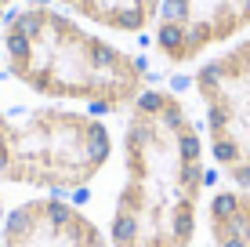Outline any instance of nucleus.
I'll use <instances>...</instances> for the list:
<instances>
[{
  "label": "nucleus",
  "instance_id": "4",
  "mask_svg": "<svg viewBox=\"0 0 250 247\" xmlns=\"http://www.w3.org/2000/svg\"><path fill=\"white\" fill-rule=\"evenodd\" d=\"M207 157L229 185L250 193V37L203 58L192 73Z\"/></svg>",
  "mask_w": 250,
  "mask_h": 247
},
{
  "label": "nucleus",
  "instance_id": "9",
  "mask_svg": "<svg viewBox=\"0 0 250 247\" xmlns=\"http://www.w3.org/2000/svg\"><path fill=\"white\" fill-rule=\"evenodd\" d=\"M11 142H15V124L0 113V182H4L7 164H11Z\"/></svg>",
  "mask_w": 250,
  "mask_h": 247
},
{
  "label": "nucleus",
  "instance_id": "1",
  "mask_svg": "<svg viewBox=\"0 0 250 247\" xmlns=\"http://www.w3.org/2000/svg\"><path fill=\"white\" fill-rule=\"evenodd\" d=\"M207 182L200 124L174 91L145 88L124 127V185L109 218L113 247H192Z\"/></svg>",
  "mask_w": 250,
  "mask_h": 247
},
{
  "label": "nucleus",
  "instance_id": "8",
  "mask_svg": "<svg viewBox=\"0 0 250 247\" xmlns=\"http://www.w3.org/2000/svg\"><path fill=\"white\" fill-rule=\"evenodd\" d=\"M73 15L113 33H142L160 19L163 0H58Z\"/></svg>",
  "mask_w": 250,
  "mask_h": 247
},
{
  "label": "nucleus",
  "instance_id": "2",
  "mask_svg": "<svg viewBox=\"0 0 250 247\" xmlns=\"http://www.w3.org/2000/svg\"><path fill=\"white\" fill-rule=\"evenodd\" d=\"M7 69L40 98L80 102L98 113L131 109L145 91V62L87 33L47 4L25 7L4 25Z\"/></svg>",
  "mask_w": 250,
  "mask_h": 247
},
{
  "label": "nucleus",
  "instance_id": "7",
  "mask_svg": "<svg viewBox=\"0 0 250 247\" xmlns=\"http://www.w3.org/2000/svg\"><path fill=\"white\" fill-rule=\"evenodd\" d=\"M203 225L210 247H250V193L229 182L214 189L203 203Z\"/></svg>",
  "mask_w": 250,
  "mask_h": 247
},
{
  "label": "nucleus",
  "instance_id": "5",
  "mask_svg": "<svg viewBox=\"0 0 250 247\" xmlns=\"http://www.w3.org/2000/svg\"><path fill=\"white\" fill-rule=\"evenodd\" d=\"M250 37V0H163L156 51L170 66H200L214 47Z\"/></svg>",
  "mask_w": 250,
  "mask_h": 247
},
{
  "label": "nucleus",
  "instance_id": "10",
  "mask_svg": "<svg viewBox=\"0 0 250 247\" xmlns=\"http://www.w3.org/2000/svg\"><path fill=\"white\" fill-rule=\"evenodd\" d=\"M7 4H15V0H0V11H4V7H7Z\"/></svg>",
  "mask_w": 250,
  "mask_h": 247
},
{
  "label": "nucleus",
  "instance_id": "3",
  "mask_svg": "<svg viewBox=\"0 0 250 247\" xmlns=\"http://www.w3.org/2000/svg\"><path fill=\"white\" fill-rule=\"evenodd\" d=\"M113 157V135L102 120L76 109L40 106L15 124L11 164L4 182L44 193H73L91 185Z\"/></svg>",
  "mask_w": 250,
  "mask_h": 247
},
{
  "label": "nucleus",
  "instance_id": "6",
  "mask_svg": "<svg viewBox=\"0 0 250 247\" xmlns=\"http://www.w3.org/2000/svg\"><path fill=\"white\" fill-rule=\"evenodd\" d=\"M0 247H113V240L80 207L58 197H37L4 218Z\"/></svg>",
  "mask_w": 250,
  "mask_h": 247
}]
</instances>
